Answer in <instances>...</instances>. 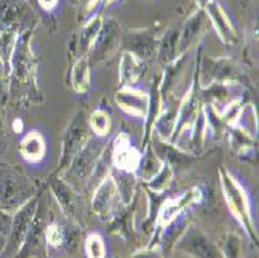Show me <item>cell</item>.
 Returning a JSON list of instances; mask_svg holds the SVG:
<instances>
[{"instance_id": "603a6c76", "label": "cell", "mask_w": 259, "mask_h": 258, "mask_svg": "<svg viewBox=\"0 0 259 258\" xmlns=\"http://www.w3.org/2000/svg\"><path fill=\"white\" fill-rule=\"evenodd\" d=\"M250 90L238 84H209L200 89V98L203 104L213 106L219 112L233 100L247 97Z\"/></svg>"}, {"instance_id": "83f0119b", "label": "cell", "mask_w": 259, "mask_h": 258, "mask_svg": "<svg viewBox=\"0 0 259 258\" xmlns=\"http://www.w3.org/2000/svg\"><path fill=\"white\" fill-rule=\"evenodd\" d=\"M245 59L250 65L257 59V0H245Z\"/></svg>"}, {"instance_id": "8fae6325", "label": "cell", "mask_w": 259, "mask_h": 258, "mask_svg": "<svg viewBox=\"0 0 259 258\" xmlns=\"http://www.w3.org/2000/svg\"><path fill=\"white\" fill-rule=\"evenodd\" d=\"M174 252L185 253L188 258H224L221 246L199 226L190 224L176 241Z\"/></svg>"}, {"instance_id": "4fadbf2b", "label": "cell", "mask_w": 259, "mask_h": 258, "mask_svg": "<svg viewBox=\"0 0 259 258\" xmlns=\"http://www.w3.org/2000/svg\"><path fill=\"white\" fill-rule=\"evenodd\" d=\"M205 199V193L200 187H191L186 192L180 193V195H174V196H166L164 201L161 202L158 213H157V219H155V229L154 233H157L155 230L163 229L166 224H169L172 219H176L177 216H180L182 213L188 212L191 207L202 204Z\"/></svg>"}, {"instance_id": "8d00e7d4", "label": "cell", "mask_w": 259, "mask_h": 258, "mask_svg": "<svg viewBox=\"0 0 259 258\" xmlns=\"http://www.w3.org/2000/svg\"><path fill=\"white\" fill-rule=\"evenodd\" d=\"M203 112H205V117H206L208 131L213 134L216 138L224 137L225 132H227V129H228V126L222 120L221 112L218 109H214L213 106H208V104H203Z\"/></svg>"}, {"instance_id": "836d02e7", "label": "cell", "mask_w": 259, "mask_h": 258, "mask_svg": "<svg viewBox=\"0 0 259 258\" xmlns=\"http://www.w3.org/2000/svg\"><path fill=\"white\" fill-rule=\"evenodd\" d=\"M163 167V162L160 160V157L155 154V151L151 146V142L143 148L141 151V160L140 165L135 171V176L138 180H141L143 183H146L148 180H151Z\"/></svg>"}, {"instance_id": "3957f363", "label": "cell", "mask_w": 259, "mask_h": 258, "mask_svg": "<svg viewBox=\"0 0 259 258\" xmlns=\"http://www.w3.org/2000/svg\"><path fill=\"white\" fill-rule=\"evenodd\" d=\"M218 173H219L222 196L225 199V204L230 210V213L244 229L245 235L250 238V241L253 244H256V247H257V241H259L257 230L254 227V219L251 215V205H250V199H248L245 189L238 182V179L225 168V165L219 167Z\"/></svg>"}, {"instance_id": "d590c367", "label": "cell", "mask_w": 259, "mask_h": 258, "mask_svg": "<svg viewBox=\"0 0 259 258\" xmlns=\"http://www.w3.org/2000/svg\"><path fill=\"white\" fill-rule=\"evenodd\" d=\"M222 256L224 258H244V244L242 238L236 232H227V235L222 243Z\"/></svg>"}, {"instance_id": "2e32d148", "label": "cell", "mask_w": 259, "mask_h": 258, "mask_svg": "<svg viewBox=\"0 0 259 258\" xmlns=\"http://www.w3.org/2000/svg\"><path fill=\"white\" fill-rule=\"evenodd\" d=\"M90 204H92V212L101 221L110 223L113 219V216L116 215V212H118L123 204L118 190H116L115 180L110 174L95 187Z\"/></svg>"}, {"instance_id": "c3c4849f", "label": "cell", "mask_w": 259, "mask_h": 258, "mask_svg": "<svg viewBox=\"0 0 259 258\" xmlns=\"http://www.w3.org/2000/svg\"><path fill=\"white\" fill-rule=\"evenodd\" d=\"M25 2H27V4H30V5H31L33 8H36V10H37V5H36V0H25Z\"/></svg>"}, {"instance_id": "5bb4252c", "label": "cell", "mask_w": 259, "mask_h": 258, "mask_svg": "<svg viewBox=\"0 0 259 258\" xmlns=\"http://www.w3.org/2000/svg\"><path fill=\"white\" fill-rule=\"evenodd\" d=\"M47 223H49V213H47L42 201L39 199V205L36 210L34 219L31 223V227L20 249L13 258H49V250H47V243H45Z\"/></svg>"}, {"instance_id": "f546056e", "label": "cell", "mask_w": 259, "mask_h": 258, "mask_svg": "<svg viewBox=\"0 0 259 258\" xmlns=\"http://www.w3.org/2000/svg\"><path fill=\"white\" fill-rule=\"evenodd\" d=\"M19 153L22 159L28 163H37L47 153L45 138L39 131H30L22 137L19 143Z\"/></svg>"}, {"instance_id": "484cf974", "label": "cell", "mask_w": 259, "mask_h": 258, "mask_svg": "<svg viewBox=\"0 0 259 258\" xmlns=\"http://www.w3.org/2000/svg\"><path fill=\"white\" fill-rule=\"evenodd\" d=\"M179 34H180V22L172 23V25L164 28V31L160 36L158 41V49H157V56L155 62L163 68L174 62L179 55Z\"/></svg>"}, {"instance_id": "ee69618b", "label": "cell", "mask_w": 259, "mask_h": 258, "mask_svg": "<svg viewBox=\"0 0 259 258\" xmlns=\"http://www.w3.org/2000/svg\"><path fill=\"white\" fill-rule=\"evenodd\" d=\"M7 100H8V87H7V80L0 75V107L7 106Z\"/></svg>"}, {"instance_id": "52a82bcc", "label": "cell", "mask_w": 259, "mask_h": 258, "mask_svg": "<svg viewBox=\"0 0 259 258\" xmlns=\"http://www.w3.org/2000/svg\"><path fill=\"white\" fill-rule=\"evenodd\" d=\"M90 137H92V132H90L89 122H87V112L84 109H78L62 132L61 159H59V167L56 170V174L64 171L68 167V163L85 146Z\"/></svg>"}, {"instance_id": "74e56055", "label": "cell", "mask_w": 259, "mask_h": 258, "mask_svg": "<svg viewBox=\"0 0 259 258\" xmlns=\"http://www.w3.org/2000/svg\"><path fill=\"white\" fill-rule=\"evenodd\" d=\"M84 252L87 258H106V243L100 233H90L85 237Z\"/></svg>"}, {"instance_id": "b9f144b4", "label": "cell", "mask_w": 259, "mask_h": 258, "mask_svg": "<svg viewBox=\"0 0 259 258\" xmlns=\"http://www.w3.org/2000/svg\"><path fill=\"white\" fill-rule=\"evenodd\" d=\"M11 219H13V215L0 208V233H4V235H7V237H8V233H10Z\"/></svg>"}, {"instance_id": "d6a6232c", "label": "cell", "mask_w": 259, "mask_h": 258, "mask_svg": "<svg viewBox=\"0 0 259 258\" xmlns=\"http://www.w3.org/2000/svg\"><path fill=\"white\" fill-rule=\"evenodd\" d=\"M110 176L115 180L116 190H118L120 199L123 205H131L135 201V193L138 189V179L135 173L120 171V170H112Z\"/></svg>"}, {"instance_id": "bcb514c9", "label": "cell", "mask_w": 259, "mask_h": 258, "mask_svg": "<svg viewBox=\"0 0 259 258\" xmlns=\"http://www.w3.org/2000/svg\"><path fill=\"white\" fill-rule=\"evenodd\" d=\"M194 2H196L197 8H202V10H205V7H206L208 4L213 2V0H194Z\"/></svg>"}, {"instance_id": "44dd1931", "label": "cell", "mask_w": 259, "mask_h": 258, "mask_svg": "<svg viewBox=\"0 0 259 258\" xmlns=\"http://www.w3.org/2000/svg\"><path fill=\"white\" fill-rule=\"evenodd\" d=\"M115 104L129 117L145 122L149 107V93L137 87H120L115 92Z\"/></svg>"}, {"instance_id": "4dcf8cb0", "label": "cell", "mask_w": 259, "mask_h": 258, "mask_svg": "<svg viewBox=\"0 0 259 258\" xmlns=\"http://www.w3.org/2000/svg\"><path fill=\"white\" fill-rule=\"evenodd\" d=\"M68 86L79 95H84L90 90L92 84V65L87 58H78L73 61L72 67L68 68Z\"/></svg>"}, {"instance_id": "8992f818", "label": "cell", "mask_w": 259, "mask_h": 258, "mask_svg": "<svg viewBox=\"0 0 259 258\" xmlns=\"http://www.w3.org/2000/svg\"><path fill=\"white\" fill-rule=\"evenodd\" d=\"M164 20H155L152 25L146 28H131L123 33L121 52H129L138 59L151 65L155 61L158 41L164 31Z\"/></svg>"}, {"instance_id": "681fc988", "label": "cell", "mask_w": 259, "mask_h": 258, "mask_svg": "<svg viewBox=\"0 0 259 258\" xmlns=\"http://www.w3.org/2000/svg\"><path fill=\"white\" fill-rule=\"evenodd\" d=\"M149 2H152V0H149Z\"/></svg>"}, {"instance_id": "7402d4cb", "label": "cell", "mask_w": 259, "mask_h": 258, "mask_svg": "<svg viewBox=\"0 0 259 258\" xmlns=\"http://www.w3.org/2000/svg\"><path fill=\"white\" fill-rule=\"evenodd\" d=\"M205 14L208 17L209 25L214 28L218 38L221 39V42L224 45H227V47L238 45V42H239L238 30L233 25V22L230 20L224 7L218 2V0H213V2L205 7Z\"/></svg>"}, {"instance_id": "60d3db41", "label": "cell", "mask_w": 259, "mask_h": 258, "mask_svg": "<svg viewBox=\"0 0 259 258\" xmlns=\"http://www.w3.org/2000/svg\"><path fill=\"white\" fill-rule=\"evenodd\" d=\"M131 258H164V255L158 247L148 246L146 249H141V250L135 252Z\"/></svg>"}, {"instance_id": "9a60e30c", "label": "cell", "mask_w": 259, "mask_h": 258, "mask_svg": "<svg viewBox=\"0 0 259 258\" xmlns=\"http://www.w3.org/2000/svg\"><path fill=\"white\" fill-rule=\"evenodd\" d=\"M47 185H49L50 193L53 195L61 213L65 218L72 219L81 226V216L84 213L82 195L78 193L72 185H68L59 174L50 176Z\"/></svg>"}, {"instance_id": "ba28073f", "label": "cell", "mask_w": 259, "mask_h": 258, "mask_svg": "<svg viewBox=\"0 0 259 258\" xmlns=\"http://www.w3.org/2000/svg\"><path fill=\"white\" fill-rule=\"evenodd\" d=\"M40 14L25 0H0V30H13L20 36L34 31Z\"/></svg>"}, {"instance_id": "cb8c5ba5", "label": "cell", "mask_w": 259, "mask_h": 258, "mask_svg": "<svg viewBox=\"0 0 259 258\" xmlns=\"http://www.w3.org/2000/svg\"><path fill=\"white\" fill-rule=\"evenodd\" d=\"M179 104H180L179 97H171L163 101L161 112L158 114L157 120L154 122V126H152L154 135H157L161 140H166V142H171L176 125H177Z\"/></svg>"}, {"instance_id": "f1b7e54d", "label": "cell", "mask_w": 259, "mask_h": 258, "mask_svg": "<svg viewBox=\"0 0 259 258\" xmlns=\"http://www.w3.org/2000/svg\"><path fill=\"white\" fill-rule=\"evenodd\" d=\"M191 224V219L188 216V212L182 213L180 216H177L176 219H172L169 224H166L163 229H160L155 235H157V241H158V249L164 253L172 250L176 241L182 237V233L186 230V227Z\"/></svg>"}, {"instance_id": "e0dca14e", "label": "cell", "mask_w": 259, "mask_h": 258, "mask_svg": "<svg viewBox=\"0 0 259 258\" xmlns=\"http://www.w3.org/2000/svg\"><path fill=\"white\" fill-rule=\"evenodd\" d=\"M209 25L205 10L196 8L183 22H180V34H179V55L191 53L194 47H197L202 38L206 33Z\"/></svg>"}, {"instance_id": "d4e9b609", "label": "cell", "mask_w": 259, "mask_h": 258, "mask_svg": "<svg viewBox=\"0 0 259 258\" xmlns=\"http://www.w3.org/2000/svg\"><path fill=\"white\" fill-rule=\"evenodd\" d=\"M225 135L228 137V143H230L231 151L241 160L254 162V154L257 150V142H256L254 135H251L250 132H247L245 129H242L238 125L228 126Z\"/></svg>"}, {"instance_id": "f35d334b", "label": "cell", "mask_w": 259, "mask_h": 258, "mask_svg": "<svg viewBox=\"0 0 259 258\" xmlns=\"http://www.w3.org/2000/svg\"><path fill=\"white\" fill-rule=\"evenodd\" d=\"M76 5V16L79 25L90 20L93 16L100 14L98 11L101 10V0H75Z\"/></svg>"}, {"instance_id": "ab89813d", "label": "cell", "mask_w": 259, "mask_h": 258, "mask_svg": "<svg viewBox=\"0 0 259 258\" xmlns=\"http://www.w3.org/2000/svg\"><path fill=\"white\" fill-rule=\"evenodd\" d=\"M5 107H0V157H4L10 148V126L5 119Z\"/></svg>"}, {"instance_id": "ac0fdd59", "label": "cell", "mask_w": 259, "mask_h": 258, "mask_svg": "<svg viewBox=\"0 0 259 258\" xmlns=\"http://www.w3.org/2000/svg\"><path fill=\"white\" fill-rule=\"evenodd\" d=\"M151 146L164 165H168L174 171V174L190 170L197 162V159L200 157V156H196L191 153H186V151L180 150L179 146H176L174 143L166 142V140H161L154 134L151 135Z\"/></svg>"}, {"instance_id": "5b68a950", "label": "cell", "mask_w": 259, "mask_h": 258, "mask_svg": "<svg viewBox=\"0 0 259 258\" xmlns=\"http://www.w3.org/2000/svg\"><path fill=\"white\" fill-rule=\"evenodd\" d=\"M106 138L90 137V140L85 143V146L73 157V160L68 163V167L58 173L68 185L82 195V192L89 187L92 176L95 173V168L98 165V160L104 150L107 148ZM56 174V173H55Z\"/></svg>"}, {"instance_id": "f6af8a7d", "label": "cell", "mask_w": 259, "mask_h": 258, "mask_svg": "<svg viewBox=\"0 0 259 258\" xmlns=\"http://www.w3.org/2000/svg\"><path fill=\"white\" fill-rule=\"evenodd\" d=\"M7 235H4V233H0V256H2L5 247H7Z\"/></svg>"}, {"instance_id": "d6986e66", "label": "cell", "mask_w": 259, "mask_h": 258, "mask_svg": "<svg viewBox=\"0 0 259 258\" xmlns=\"http://www.w3.org/2000/svg\"><path fill=\"white\" fill-rule=\"evenodd\" d=\"M110 159L113 170L135 173L141 160V151L132 145L129 134L121 131L115 135L110 145Z\"/></svg>"}, {"instance_id": "1f68e13d", "label": "cell", "mask_w": 259, "mask_h": 258, "mask_svg": "<svg viewBox=\"0 0 259 258\" xmlns=\"http://www.w3.org/2000/svg\"><path fill=\"white\" fill-rule=\"evenodd\" d=\"M87 122H89V128H90V132L93 134V137L107 138L110 135L112 128H113L112 112L104 100L101 101V104H98L87 115Z\"/></svg>"}, {"instance_id": "4316f807", "label": "cell", "mask_w": 259, "mask_h": 258, "mask_svg": "<svg viewBox=\"0 0 259 258\" xmlns=\"http://www.w3.org/2000/svg\"><path fill=\"white\" fill-rule=\"evenodd\" d=\"M148 64L138 59L129 52H121L118 65V83L120 87H135L137 83L148 72Z\"/></svg>"}, {"instance_id": "7dc6e473", "label": "cell", "mask_w": 259, "mask_h": 258, "mask_svg": "<svg viewBox=\"0 0 259 258\" xmlns=\"http://www.w3.org/2000/svg\"><path fill=\"white\" fill-rule=\"evenodd\" d=\"M115 2H124V0H101V10L106 8V7H110Z\"/></svg>"}, {"instance_id": "e575fe53", "label": "cell", "mask_w": 259, "mask_h": 258, "mask_svg": "<svg viewBox=\"0 0 259 258\" xmlns=\"http://www.w3.org/2000/svg\"><path fill=\"white\" fill-rule=\"evenodd\" d=\"M174 171L163 163L161 170L151 179L145 183V189L152 192V193H158V195H163V193H168L169 189L172 187V182H174Z\"/></svg>"}, {"instance_id": "7bdbcfd3", "label": "cell", "mask_w": 259, "mask_h": 258, "mask_svg": "<svg viewBox=\"0 0 259 258\" xmlns=\"http://www.w3.org/2000/svg\"><path fill=\"white\" fill-rule=\"evenodd\" d=\"M59 4V0H36L37 10H40L42 13H52Z\"/></svg>"}, {"instance_id": "9c48e42d", "label": "cell", "mask_w": 259, "mask_h": 258, "mask_svg": "<svg viewBox=\"0 0 259 258\" xmlns=\"http://www.w3.org/2000/svg\"><path fill=\"white\" fill-rule=\"evenodd\" d=\"M123 27L115 17H104L101 30L93 42L89 52L87 61L90 65H97L110 61L116 53L121 52V41H123Z\"/></svg>"}, {"instance_id": "7c38bea8", "label": "cell", "mask_w": 259, "mask_h": 258, "mask_svg": "<svg viewBox=\"0 0 259 258\" xmlns=\"http://www.w3.org/2000/svg\"><path fill=\"white\" fill-rule=\"evenodd\" d=\"M42 196V192L37 193L33 199H30L27 204H23L17 212L13 213V219H11V227H10V233H8V240H7V247L0 258H13L17 250L20 249L23 240H25L27 233L31 227V223L34 219L36 210L39 205V199Z\"/></svg>"}, {"instance_id": "30bf717a", "label": "cell", "mask_w": 259, "mask_h": 258, "mask_svg": "<svg viewBox=\"0 0 259 258\" xmlns=\"http://www.w3.org/2000/svg\"><path fill=\"white\" fill-rule=\"evenodd\" d=\"M45 243L49 253L75 252L81 244V226L65 216L62 219L49 218L45 227Z\"/></svg>"}, {"instance_id": "6da1fadb", "label": "cell", "mask_w": 259, "mask_h": 258, "mask_svg": "<svg viewBox=\"0 0 259 258\" xmlns=\"http://www.w3.org/2000/svg\"><path fill=\"white\" fill-rule=\"evenodd\" d=\"M33 33L28 31L19 38L7 78V106L10 104L16 110H28L44 103V93L37 81L39 61L31 45Z\"/></svg>"}, {"instance_id": "7a4b0ae2", "label": "cell", "mask_w": 259, "mask_h": 258, "mask_svg": "<svg viewBox=\"0 0 259 258\" xmlns=\"http://www.w3.org/2000/svg\"><path fill=\"white\" fill-rule=\"evenodd\" d=\"M40 192V182L28 177L16 165L0 162V208L2 210L13 215Z\"/></svg>"}, {"instance_id": "ffe728a7", "label": "cell", "mask_w": 259, "mask_h": 258, "mask_svg": "<svg viewBox=\"0 0 259 258\" xmlns=\"http://www.w3.org/2000/svg\"><path fill=\"white\" fill-rule=\"evenodd\" d=\"M103 16L97 14L93 16L90 20L82 23L78 33L73 36H70L68 39V47H67V53L70 59H78V58H87L89 52L92 49L93 42H95L101 25H103Z\"/></svg>"}, {"instance_id": "277c9868", "label": "cell", "mask_w": 259, "mask_h": 258, "mask_svg": "<svg viewBox=\"0 0 259 258\" xmlns=\"http://www.w3.org/2000/svg\"><path fill=\"white\" fill-rule=\"evenodd\" d=\"M200 86L209 84H238L247 90H253V83L242 65L230 56H208L200 53L199 59Z\"/></svg>"}]
</instances>
